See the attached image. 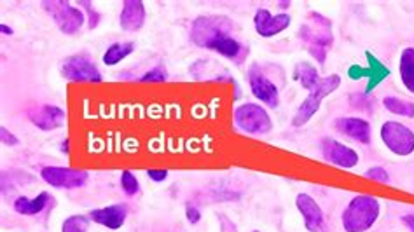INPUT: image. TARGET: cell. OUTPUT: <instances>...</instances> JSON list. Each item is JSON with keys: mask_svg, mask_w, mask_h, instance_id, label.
Segmentation results:
<instances>
[{"mask_svg": "<svg viewBox=\"0 0 414 232\" xmlns=\"http://www.w3.org/2000/svg\"><path fill=\"white\" fill-rule=\"evenodd\" d=\"M233 21L225 16H200L191 26V40L198 48L218 53L224 58L240 65L248 55L243 44L231 35Z\"/></svg>", "mask_w": 414, "mask_h": 232, "instance_id": "cell-1", "label": "cell"}, {"mask_svg": "<svg viewBox=\"0 0 414 232\" xmlns=\"http://www.w3.org/2000/svg\"><path fill=\"white\" fill-rule=\"evenodd\" d=\"M379 213H381V204L378 197L359 194L343 211V229L345 232H367L378 222Z\"/></svg>", "mask_w": 414, "mask_h": 232, "instance_id": "cell-2", "label": "cell"}, {"mask_svg": "<svg viewBox=\"0 0 414 232\" xmlns=\"http://www.w3.org/2000/svg\"><path fill=\"white\" fill-rule=\"evenodd\" d=\"M341 86V77L338 73H331L327 77H322V82L316 87L315 91H311L308 96H306L304 102L299 105L297 112H295L294 119H292V126L301 127L304 124H308L311 121V117L315 116L316 112L322 107V102H324L327 96H331L338 87Z\"/></svg>", "mask_w": 414, "mask_h": 232, "instance_id": "cell-3", "label": "cell"}, {"mask_svg": "<svg viewBox=\"0 0 414 232\" xmlns=\"http://www.w3.org/2000/svg\"><path fill=\"white\" fill-rule=\"evenodd\" d=\"M234 124L240 131L247 134H268L273 130V121L268 110L261 103H241L234 109Z\"/></svg>", "mask_w": 414, "mask_h": 232, "instance_id": "cell-4", "label": "cell"}, {"mask_svg": "<svg viewBox=\"0 0 414 232\" xmlns=\"http://www.w3.org/2000/svg\"><path fill=\"white\" fill-rule=\"evenodd\" d=\"M44 11L51 16L53 21L56 23L58 30L65 35H76L80 32V28L86 23L83 9L76 8L70 2L63 0H44L42 2Z\"/></svg>", "mask_w": 414, "mask_h": 232, "instance_id": "cell-5", "label": "cell"}, {"mask_svg": "<svg viewBox=\"0 0 414 232\" xmlns=\"http://www.w3.org/2000/svg\"><path fill=\"white\" fill-rule=\"evenodd\" d=\"M381 142L392 154L407 157L414 154V131L409 126L397 121H386L379 130Z\"/></svg>", "mask_w": 414, "mask_h": 232, "instance_id": "cell-6", "label": "cell"}, {"mask_svg": "<svg viewBox=\"0 0 414 232\" xmlns=\"http://www.w3.org/2000/svg\"><path fill=\"white\" fill-rule=\"evenodd\" d=\"M60 72L70 82H103V75L96 63L87 55L67 56L60 65Z\"/></svg>", "mask_w": 414, "mask_h": 232, "instance_id": "cell-7", "label": "cell"}, {"mask_svg": "<svg viewBox=\"0 0 414 232\" xmlns=\"http://www.w3.org/2000/svg\"><path fill=\"white\" fill-rule=\"evenodd\" d=\"M367 60V66L360 65H350L346 73H348V79L352 80H362L365 79V95L369 96L376 87L381 82H385L390 77V69L378 58L376 55H372L371 51L363 53Z\"/></svg>", "mask_w": 414, "mask_h": 232, "instance_id": "cell-8", "label": "cell"}, {"mask_svg": "<svg viewBox=\"0 0 414 232\" xmlns=\"http://www.w3.org/2000/svg\"><path fill=\"white\" fill-rule=\"evenodd\" d=\"M299 37L308 44V48L329 49L334 42L331 19L318 15V12H309L308 23L299 26Z\"/></svg>", "mask_w": 414, "mask_h": 232, "instance_id": "cell-9", "label": "cell"}, {"mask_svg": "<svg viewBox=\"0 0 414 232\" xmlns=\"http://www.w3.org/2000/svg\"><path fill=\"white\" fill-rule=\"evenodd\" d=\"M40 178L55 189H80L89 180V173L79 168H63V166H44L40 170Z\"/></svg>", "mask_w": 414, "mask_h": 232, "instance_id": "cell-10", "label": "cell"}, {"mask_svg": "<svg viewBox=\"0 0 414 232\" xmlns=\"http://www.w3.org/2000/svg\"><path fill=\"white\" fill-rule=\"evenodd\" d=\"M247 77L252 95H254L259 102L271 107V109H276V107L280 105V89H278V86L266 75L264 70L261 69V65H257V63L250 65Z\"/></svg>", "mask_w": 414, "mask_h": 232, "instance_id": "cell-11", "label": "cell"}, {"mask_svg": "<svg viewBox=\"0 0 414 232\" xmlns=\"http://www.w3.org/2000/svg\"><path fill=\"white\" fill-rule=\"evenodd\" d=\"M320 150H322V156L329 164L341 168V170H353L360 161L359 152L355 149L338 142L336 138L331 136L320 140Z\"/></svg>", "mask_w": 414, "mask_h": 232, "instance_id": "cell-12", "label": "cell"}, {"mask_svg": "<svg viewBox=\"0 0 414 232\" xmlns=\"http://www.w3.org/2000/svg\"><path fill=\"white\" fill-rule=\"evenodd\" d=\"M292 18L287 12H280V15H271L269 9L261 8L255 11L254 15V28L264 39H271L278 33L285 32L291 26Z\"/></svg>", "mask_w": 414, "mask_h": 232, "instance_id": "cell-13", "label": "cell"}, {"mask_svg": "<svg viewBox=\"0 0 414 232\" xmlns=\"http://www.w3.org/2000/svg\"><path fill=\"white\" fill-rule=\"evenodd\" d=\"M295 208L301 213L304 227L309 232H325V215L324 210L320 208V204L316 203L315 197H311L309 194H297L295 197Z\"/></svg>", "mask_w": 414, "mask_h": 232, "instance_id": "cell-14", "label": "cell"}, {"mask_svg": "<svg viewBox=\"0 0 414 232\" xmlns=\"http://www.w3.org/2000/svg\"><path fill=\"white\" fill-rule=\"evenodd\" d=\"M28 119L39 130L53 131L65 124L67 112L58 105H40L28 110Z\"/></svg>", "mask_w": 414, "mask_h": 232, "instance_id": "cell-15", "label": "cell"}, {"mask_svg": "<svg viewBox=\"0 0 414 232\" xmlns=\"http://www.w3.org/2000/svg\"><path fill=\"white\" fill-rule=\"evenodd\" d=\"M87 217L91 218V222H95L102 227L110 229V231H119L126 224L128 206L124 203H116L105 208H96V210H91Z\"/></svg>", "mask_w": 414, "mask_h": 232, "instance_id": "cell-16", "label": "cell"}, {"mask_svg": "<svg viewBox=\"0 0 414 232\" xmlns=\"http://www.w3.org/2000/svg\"><path fill=\"white\" fill-rule=\"evenodd\" d=\"M146 6L142 0H124L121 6L119 26L124 32H138L146 25Z\"/></svg>", "mask_w": 414, "mask_h": 232, "instance_id": "cell-17", "label": "cell"}, {"mask_svg": "<svg viewBox=\"0 0 414 232\" xmlns=\"http://www.w3.org/2000/svg\"><path fill=\"white\" fill-rule=\"evenodd\" d=\"M334 127L339 133L346 134L348 138H352V140L359 143H363V145L371 142V124H369V121L362 119V117H339V119L334 121Z\"/></svg>", "mask_w": 414, "mask_h": 232, "instance_id": "cell-18", "label": "cell"}, {"mask_svg": "<svg viewBox=\"0 0 414 232\" xmlns=\"http://www.w3.org/2000/svg\"><path fill=\"white\" fill-rule=\"evenodd\" d=\"M51 204V194L49 193H40L37 194L35 197H26L19 196L16 197L15 203H12V208L18 215H26V217H35V215L42 213L46 208Z\"/></svg>", "mask_w": 414, "mask_h": 232, "instance_id": "cell-19", "label": "cell"}, {"mask_svg": "<svg viewBox=\"0 0 414 232\" xmlns=\"http://www.w3.org/2000/svg\"><path fill=\"white\" fill-rule=\"evenodd\" d=\"M399 73L404 87L414 95V48H406L400 51Z\"/></svg>", "mask_w": 414, "mask_h": 232, "instance_id": "cell-20", "label": "cell"}, {"mask_svg": "<svg viewBox=\"0 0 414 232\" xmlns=\"http://www.w3.org/2000/svg\"><path fill=\"white\" fill-rule=\"evenodd\" d=\"M133 51L135 42H114L105 49V53H103L102 56V62L103 65L107 66H116L119 65L121 62H124Z\"/></svg>", "mask_w": 414, "mask_h": 232, "instance_id": "cell-21", "label": "cell"}, {"mask_svg": "<svg viewBox=\"0 0 414 232\" xmlns=\"http://www.w3.org/2000/svg\"><path fill=\"white\" fill-rule=\"evenodd\" d=\"M294 77L301 82V86L304 87V89L309 91V93L315 91L316 87L320 86V82H322V77H320L318 70L313 65H309L308 62H302L295 66Z\"/></svg>", "mask_w": 414, "mask_h": 232, "instance_id": "cell-22", "label": "cell"}, {"mask_svg": "<svg viewBox=\"0 0 414 232\" xmlns=\"http://www.w3.org/2000/svg\"><path fill=\"white\" fill-rule=\"evenodd\" d=\"M383 105L388 112L395 114V116L407 117V119H414V103L407 102V100L399 98V96H386L383 100Z\"/></svg>", "mask_w": 414, "mask_h": 232, "instance_id": "cell-23", "label": "cell"}, {"mask_svg": "<svg viewBox=\"0 0 414 232\" xmlns=\"http://www.w3.org/2000/svg\"><path fill=\"white\" fill-rule=\"evenodd\" d=\"M91 218L86 215H70L63 220L62 232H87Z\"/></svg>", "mask_w": 414, "mask_h": 232, "instance_id": "cell-24", "label": "cell"}, {"mask_svg": "<svg viewBox=\"0 0 414 232\" xmlns=\"http://www.w3.org/2000/svg\"><path fill=\"white\" fill-rule=\"evenodd\" d=\"M119 184H121V189H123V193L130 197L137 196L138 190H140V181H138V178L135 177L133 171H130V170L121 171Z\"/></svg>", "mask_w": 414, "mask_h": 232, "instance_id": "cell-25", "label": "cell"}, {"mask_svg": "<svg viewBox=\"0 0 414 232\" xmlns=\"http://www.w3.org/2000/svg\"><path fill=\"white\" fill-rule=\"evenodd\" d=\"M168 72L163 65H157L154 69L147 70L142 77H140V82H166Z\"/></svg>", "mask_w": 414, "mask_h": 232, "instance_id": "cell-26", "label": "cell"}, {"mask_svg": "<svg viewBox=\"0 0 414 232\" xmlns=\"http://www.w3.org/2000/svg\"><path fill=\"white\" fill-rule=\"evenodd\" d=\"M77 6H79V8H84V11H86L87 26H89L91 30L96 28V26H98V23H100V12L96 11L95 6L91 4V2H87V0H80Z\"/></svg>", "mask_w": 414, "mask_h": 232, "instance_id": "cell-27", "label": "cell"}, {"mask_svg": "<svg viewBox=\"0 0 414 232\" xmlns=\"http://www.w3.org/2000/svg\"><path fill=\"white\" fill-rule=\"evenodd\" d=\"M363 177H365L367 180L379 181V184H388V181H390L388 171H386L385 168H381V166L369 168V170H367L365 173H363Z\"/></svg>", "mask_w": 414, "mask_h": 232, "instance_id": "cell-28", "label": "cell"}, {"mask_svg": "<svg viewBox=\"0 0 414 232\" xmlns=\"http://www.w3.org/2000/svg\"><path fill=\"white\" fill-rule=\"evenodd\" d=\"M0 140H2V143H4V145H8V147H16L18 145V138L15 136V134L11 133V131L8 130V127H0Z\"/></svg>", "mask_w": 414, "mask_h": 232, "instance_id": "cell-29", "label": "cell"}, {"mask_svg": "<svg viewBox=\"0 0 414 232\" xmlns=\"http://www.w3.org/2000/svg\"><path fill=\"white\" fill-rule=\"evenodd\" d=\"M186 218H187V222H189V224H198V222L201 220V211L198 210L194 204L189 203L186 206Z\"/></svg>", "mask_w": 414, "mask_h": 232, "instance_id": "cell-30", "label": "cell"}, {"mask_svg": "<svg viewBox=\"0 0 414 232\" xmlns=\"http://www.w3.org/2000/svg\"><path fill=\"white\" fill-rule=\"evenodd\" d=\"M168 175H170L168 173V170H147V177H149L153 181H157V184L166 180Z\"/></svg>", "mask_w": 414, "mask_h": 232, "instance_id": "cell-31", "label": "cell"}, {"mask_svg": "<svg viewBox=\"0 0 414 232\" xmlns=\"http://www.w3.org/2000/svg\"><path fill=\"white\" fill-rule=\"evenodd\" d=\"M400 220H402V224L406 225L411 232H414V215H404Z\"/></svg>", "mask_w": 414, "mask_h": 232, "instance_id": "cell-32", "label": "cell"}, {"mask_svg": "<svg viewBox=\"0 0 414 232\" xmlns=\"http://www.w3.org/2000/svg\"><path fill=\"white\" fill-rule=\"evenodd\" d=\"M0 33H2V35H12L15 30H12L11 26L6 25V23H0Z\"/></svg>", "mask_w": 414, "mask_h": 232, "instance_id": "cell-33", "label": "cell"}, {"mask_svg": "<svg viewBox=\"0 0 414 232\" xmlns=\"http://www.w3.org/2000/svg\"><path fill=\"white\" fill-rule=\"evenodd\" d=\"M69 145H70V142H69V138H65V140H63V142H62V143H60V150H62V152H63V154H69V152H70Z\"/></svg>", "mask_w": 414, "mask_h": 232, "instance_id": "cell-34", "label": "cell"}, {"mask_svg": "<svg viewBox=\"0 0 414 232\" xmlns=\"http://www.w3.org/2000/svg\"><path fill=\"white\" fill-rule=\"evenodd\" d=\"M278 8L284 9V11H285V9L291 8V2H278Z\"/></svg>", "mask_w": 414, "mask_h": 232, "instance_id": "cell-35", "label": "cell"}]
</instances>
